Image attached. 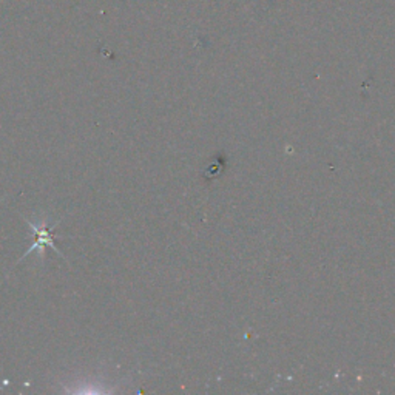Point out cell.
Here are the masks:
<instances>
[{"label":"cell","mask_w":395,"mask_h":395,"mask_svg":"<svg viewBox=\"0 0 395 395\" xmlns=\"http://www.w3.org/2000/svg\"><path fill=\"white\" fill-rule=\"evenodd\" d=\"M22 218H23V221L28 224V227L34 233V243H33L31 247L23 253L22 258L19 260V262L23 261L25 257H28L30 253H33V252H36L38 255H39V258H40V261H43V260H45V249L47 247L55 250L59 257H62L67 261L64 253L56 247L55 233H52V232H55L56 227L59 226L60 221H55L52 224H50L48 219H38V221H31V219L25 218V216H22Z\"/></svg>","instance_id":"obj_1"}]
</instances>
